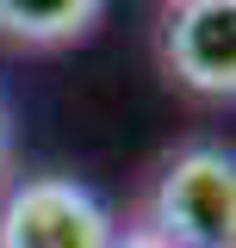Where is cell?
Here are the masks:
<instances>
[{
  "label": "cell",
  "instance_id": "6da1fadb",
  "mask_svg": "<svg viewBox=\"0 0 236 248\" xmlns=\"http://www.w3.org/2000/svg\"><path fill=\"white\" fill-rule=\"evenodd\" d=\"M149 230L174 248L236 242V161L224 149H186L149 192Z\"/></svg>",
  "mask_w": 236,
  "mask_h": 248
},
{
  "label": "cell",
  "instance_id": "7a4b0ae2",
  "mask_svg": "<svg viewBox=\"0 0 236 248\" xmlns=\"http://www.w3.org/2000/svg\"><path fill=\"white\" fill-rule=\"evenodd\" d=\"M112 217L75 180H25L0 205V248H112Z\"/></svg>",
  "mask_w": 236,
  "mask_h": 248
},
{
  "label": "cell",
  "instance_id": "3957f363",
  "mask_svg": "<svg viewBox=\"0 0 236 248\" xmlns=\"http://www.w3.org/2000/svg\"><path fill=\"white\" fill-rule=\"evenodd\" d=\"M168 68L193 93H236V0H174L168 13Z\"/></svg>",
  "mask_w": 236,
  "mask_h": 248
},
{
  "label": "cell",
  "instance_id": "277c9868",
  "mask_svg": "<svg viewBox=\"0 0 236 248\" xmlns=\"http://www.w3.org/2000/svg\"><path fill=\"white\" fill-rule=\"evenodd\" d=\"M106 0H0V44L19 50H56L87 37Z\"/></svg>",
  "mask_w": 236,
  "mask_h": 248
},
{
  "label": "cell",
  "instance_id": "5b68a950",
  "mask_svg": "<svg viewBox=\"0 0 236 248\" xmlns=\"http://www.w3.org/2000/svg\"><path fill=\"white\" fill-rule=\"evenodd\" d=\"M112 248H174V242H168V236H155V230L143 223V230H124V236H112Z\"/></svg>",
  "mask_w": 236,
  "mask_h": 248
},
{
  "label": "cell",
  "instance_id": "8992f818",
  "mask_svg": "<svg viewBox=\"0 0 236 248\" xmlns=\"http://www.w3.org/2000/svg\"><path fill=\"white\" fill-rule=\"evenodd\" d=\"M6 143H13V130H6V106H0V168H6Z\"/></svg>",
  "mask_w": 236,
  "mask_h": 248
}]
</instances>
